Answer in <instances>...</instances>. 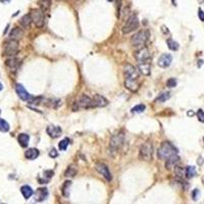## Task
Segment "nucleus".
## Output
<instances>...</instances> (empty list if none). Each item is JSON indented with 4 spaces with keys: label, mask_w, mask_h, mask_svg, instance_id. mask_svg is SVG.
<instances>
[{
    "label": "nucleus",
    "mask_w": 204,
    "mask_h": 204,
    "mask_svg": "<svg viewBox=\"0 0 204 204\" xmlns=\"http://www.w3.org/2000/svg\"><path fill=\"white\" fill-rule=\"evenodd\" d=\"M178 152H179L178 149H177L174 145L167 141H165L160 144L158 150H157V156H158V158L161 160H167L168 157H171L172 155L178 154Z\"/></svg>",
    "instance_id": "f257e3e1"
},
{
    "label": "nucleus",
    "mask_w": 204,
    "mask_h": 204,
    "mask_svg": "<svg viewBox=\"0 0 204 204\" xmlns=\"http://www.w3.org/2000/svg\"><path fill=\"white\" fill-rule=\"evenodd\" d=\"M95 104L93 101V98H90L87 95H81L79 99L74 103L72 106V110L78 111L80 109H89V108H94Z\"/></svg>",
    "instance_id": "f03ea898"
},
{
    "label": "nucleus",
    "mask_w": 204,
    "mask_h": 204,
    "mask_svg": "<svg viewBox=\"0 0 204 204\" xmlns=\"http://www.w3.org/2000/svg\"><path fill=\"white\" fill-rule=\"evenodd\" d=\"M150 33L147 30H142L140 32L136 33L135 35L131 38V44L134 47H144L145 44L149 40Z\"/></svg>",
    "instance_id": "7ed1b4c3"
},
{
    "label": "nucleus",
    "mask_w": 204,
    "mask_h": 204,
    "mask_svg": "<svg viewBox=\"0 0 204 204\" xmlns=\"http://www.w3.org/2000/svg\"><path fill=\"white\" fill-rule=\"evenodd\" d=\"M18 49H20V45H18V41L9 39L6 41L4 45H3V55L12 57L17 54Z\"/></svg>",
    "instance_id": "20e7f679"
},
{
    "label": "nucleus",
    "mask_w": 204,
    "mask_h": 204,
    "mask_svg": "<svg viewBox=\"0 0 204 204\" xmlns=\"http://www.w3.org/2000/svg\"><path fill=\"white\" fill-rule=\"evenodd\" d=\"M134 56L139 64L151 63V54H150V51L147 47H141L135 52Z\"/></svg>",
    "instance_id": "39448f33"
},
{
    "label": "nucleus",
    "mask_w": 204,
    "mask_h": 204,
    "mask_svg": "<svg viewBox=\"0 0 204 204\" xmlns=\"http://www.w3.org/2000/svg\"><path fill=\"white\" fill-rule=\"evenodd\" d=\"M125 142V133L121 131L117 134H114L110 139V143H109V149L110 151L112 152H117L118 149H120L122 144Z\"/></svg>",
    "instance_id": "423d86ee"
},
{
    "label": "nucleus",
    "mask_w": 204,
    "mask_h": 204,
    "mask_svg": "<svg viewBox=\"0 0 204 204\" xmlns=\"http://www.w3.org/2000/svg\"><path fill=\"white\" fill-rule=\"evenodd\" d=\"M139 28V18L136 14L131 15V17L126 21V24L122 29V32L124 34H130L133 31H136Z\"/></svg>",
    "instance_id": "0eeeda50"
},
{
    "label": "nucleus",
    "mask_w": 204,
    "mask_h": 204,
    "mask_svg": "<svg viewBox=\"0 0 204 204\" xmlns=\"http://www.w3.org/2000/svg\"><path fill=\"white\" fill-rule=\"evenodd\" d=\"M153 156V146L151 143H144L139 150V158L144 161H151Z\"/></svg>",
    "instance_id": "6e6552de"
},
{
    "label": "nucleus",
    "mask_w": 204,
    "mask_h": 204,
    "mask_svg": "<svg viewBox=\"0 0 204 204\" xmlns=\"http://www.w3.org/2000/svg\"><path fill=\"white\" fill-rule=\"evenodd\" d=\"M31 17H32L33 22L35 24L37 28H43L45 24V17L44 13L41 9H32L31 10Z\"/></svg>",
    "instance_id": "1a4fd4ad"
},
{
    "label": "nucleus",
    "mask_w": 204,
    "mask_h": 204,
    "mask_svg": "<svg viewBox=\"0 0 204 204\" xmlns=\"http://www.w3.org/2000/svg\"><path fill=\"white\" fill-rule=\"evenodd\" d=\"M124 74L126 79L131 80H138L140 77V72L132 64H125L124 67Z\"/></svg>",
    "instance_id": "9d476101"
},
{
    "label": "nucleus",
    "mask_w": 204,
    "mask_h": 204,
    "mask_svg": "<svg viewBox=\"0 0 204 204\" xmlns=\"http://www.w3.org/2000/svg\"><path fill=\"white\" fill-rule=\"evenodd\" d=\"M15 92H17V96L22 100V101H30V100L33 98L22 84L15 85Z\"/></svg>",
    "instance_id": "9b49d317"
},
{
    "label": "nucleus",
    "mask_w": 204,
    "mask_h": 204,
    "mask_svg": "<svg viewBox=\"0 0 204 204\" xmlns=\"http://www.w3.org/2000/svg\"><path fill=\"white\" fill-rule=\"evenodd\" d=\"M95 168H96V171H97L98 172L101 176H103V178H104L105 180L107 181H111V174H110V172H109V168L108 167H107L106 164L104 163H97L95 165Z\"/></svg>",
    "instance_id": "f8f14e48"
},
{
    "label": "nucleus",
    "mask_w": 204,
    "mask_h": 204,
    "mask_svg": "<svg viewBox=\"0 0 204 204\" xmlns=\"http://www.w3.org/2000/svg\"><path fill=\"white\" fill-rule=\"evenodd\" d=\"M172 56L171 54H167V53H164V54L160 55L158 60H157V64H158V67L165 68V67H168L172 64Z\"/></svg>",
    "instance_id": "ddd939ff"
},
{
    "label": "nucleus",
    "mask_w": 204,
    "mask_h": 204,
    "mask_svg": "<svg viewBox=\"0 0 204 204\" xmlns=\"http://www.w3.org/2000/svg\"><path fill=\"white\" fill-rule=\"evenodd\" d=\"M48 196V190L47 188H39V189H37L36 192H35V195H34V200H35L36 202H42L44 201V200L47 198Z\"/></svg>",
    "instance_id": "4468645a"
},
{
    "label": "nucleus",
    "mask_w": 204,
    "mask_h": 204,
    "mask_svg": "<svg viewBox=\"0 0 204 204\" xmlns=\"http://www.w3.org/2000/svg\"><path fill=\"white\" fill-rule=\"evenodd\" d=\"M46 132L49 135L50 137L55 139V138H58L61 133H62V130H61L60 127H56V126H48L47 129H46Z\"/></svg>",
    "instance_id": "2eb2a0df"
},
{
    "label": "nucleus",
    "mask_w": 204,
    "mask_h": 204,
    "mask_svg": "<svg viewBox=\"0 0 204 204\" xmlns=\"http://www.w3.org/2000/svg\"><path fill=\"white\" fill-rule=\"evenodd\" d=\"M125 87L131 92H137L139 89V83L138 80H131V79H126L125 80Z\"/></svg>",
    "instance_id": "dca6fc26"
},
{
    "label": "nucleus",
    "mask_w": 204,
    "mask_h": 204,
    "mask_svg": "<svg viewBox=\"0 0 204 204\" xmlns=\"http://www.w3.org/2000/svg\"><path fill=\"white\" fill-rule=\"evenodd\" d=\"M179 161H180V157L178 154L172 155L171 157H168V158L165 160V167H167V169L174 168L176 165L178 164Z\"/></svg>",
    "instance_id": "f3484780"
},
{
    "label": "nucleus",
    "mask_w": 204,
    "mask_h": 204,
    "mask_svg": "<svg viewBox=\"0 0 204 204\" xmlns=\"http://www.w3.org/2000/svg\"><path fill=\"white\" fill-rule=\"evenodd\" d=\"M24 37V31L20 28H13L9 33V39L20 41Z\"/></svg>",
    "instance_id": "a211bd4d"
},
{
    "label": "nucleus",
    "mask_w": 204,
    "mask_h": 204,
    "mask_svg": "<svg viewBox=\"0 0 204 204\" xmlns=\"http://www.w3.org/2000/svg\"><path fill=\"white\" fill-rule=\"evenodd\" d=\"M93 101H94L95 107H104V106H106L107 104H108V101H107V99L103 97V96L99 95V94L94 95Z\"/></svg>",
    "instance_id": "6ab92c4d"
},
{
    "label": "nucleus",
    "mask_w": 204,
    "mask_h": 204,
    "mask_svg": "<svg viewBox=\"0 0 204 204\" xmlns=\"http://www.w3.org/2000/svg\"><path fill=\"white\" fill-rule=\"evenodd\" d=\"M21 63V60L17 58V57H10V58L6 59L5 60V65L6 67H8L11 70H15V68H17V67L20 65Z\"/></svg>",
    "instance_id": "aec40b11"
},
{
    "label": "nucleus",
    "mask_w": 204,
    "mask_h": 204,
    "mask_svg": "<svg viewBox=\"0 0 204 204\" xmlns=\"http://www.w3.org/2000/svg\"><path fill=\"white\" fill-rule=\"evenodd\" d=\"M17 141H18V143H20V145L22 146V147L26 148L27 146L29 145V142H30V136H29L28 134L22 133V134L18 135V137H17Z\"/></svg>",
    "instance_id": "412c9836"
},
{
    "label": "nucleus",
    "mask_w": 204,
    "mask_h": 204,
    "mask_svg": "<svg viewBox=\"0 0 204 204\" xmlns=\"http://www.w3.org/2000/svg\"><path fill=\"white\" fill-rule=\"evenodd\" d=\"M25 156H26L27 159L34 160L39 156V151H38V149H36V148H30L25 152Z\"/></svg>",
    "instance_id": "4be33fe9"
},
{
    "label": "nucleus",
    "mask_w": 204,
    "mask_h": 204,
    "mask_svg": "<svg viewBox=\"0 0 204 204\" xmlns=\"http://www.w3.org/2000/svg\"><path fill=\"white\" fill-rule=\"evenodd\" d=\"M32 22H33L32 17H31L30 13H28V14H25L24 17L21 18V20H20V24H21V26L22 27V28L27 29V28H29V27L31 26Z\"/></svg>",
    "instance_id": "5701e85b"
},
{
    "label": "nucleus",
    "mask_w": 204,
    "mask_h": 204,
    "mask_svg": "<svg viewBox=\"0 0 204 204\" xmlns=\"http://www.w3.org/2000/svg\"><path fill=\"white\" fill-rule=\"evenodd\" d=\"M21 192H22V195L24 196V198L28 200L30 197H32V195L34 194V191L33 189L31 188L28 185H26V186H22L21 188Z\"/></svg>",
    "instance_id": "b1692460"
},
{
    "label": "nucleus",
    "mask_w": 204,
    "mask_h": 204,
    "mask_svg": "<svg viewBox=\"0 0 204 204\" xmlns=\"http://www.w3.org/2000/svg\"><path fill=\"white\" fill-rule=\"evenodd\" d=\"M51 2L52 0H39L38 1V4L40 6V9L45 12V11H48L50 6H51Z\"/></svg>",
    "instance_id": "393cba45"
},
{
    "label": "nucleus",
    "mask_w": 204,
    "mask_h": 204,
    "mask_svg": "<svg viewBox=\"0 0 204 204\" xmlns=\"http://www.w3.org/2000/svg\"><path fill=\"white\" fill-rule=\"evenodd\" d=\"M139 72L144 76H149L151 74V63L139 64Z\"/></svg>",
    "instance_id": "a878e982"
},
{
    "label": "nucleus",
    "mask_w": 204,
    "mask_h": 204,
    "mask_svg": "<svg viewBox=\"0 0 204 204\" xmlns=\"http://www.w3.org/2000/svg\"><path fill=\"white\" fill-rule=\"evenodd\" d=\"M72 187V182L71 181H67L64 182L62 185V188H61V192H62V195L64 197H68L70 196V189Z\"/></svg>",
    "instance_id": "bb28decb"
},
{
    "label": "nucleus",
    "mask_w": 204,
    "mask_h": 204,
    "mask_svg": "<svg viewBox=\"0 0 204 204\" xmlns=\"http://www.w3.org/2000/svg\"><path fill=\"white\" fill-rule=\"evenodd\" d=\"M171 98V93L169 92H165V93H161L159 94V96H157L156 99H155V102L156 103H163L165 102L167 100H168Z\"/></svg>",
    "instance_id": "cd10ccee"
},
{
    "label": "nucleus",
    "mask_w": 204,
    "mask_h": 204,
    "mask_svg": "<svg viewBox=\"0 0 204 204\" xmlns=\"http://www.w3.org/2000/svg\"><path fill=\"white\" fill-rule=\"evenodd\" d=\"M167 47L169 50H172V51H177L179 49V43L178 42L174 41L172 39H167Z\"/></svg>",
    "instance_id": "c85d7f7f"
},
{
    "label": "nucleus",
    "mask_w": 204,
    "mask_h": 204,
    "mask_svg": "<svg viewBox=\"0 0 204 204\" xmlns=\"http://www.w3.org/2000/svg\"><path fill=\"white\" fill-rule=\"evenodd\" d=\"M9 124L3 118H0V132H3V133H6L9 131Z\"/></svg>",
    "instance_id": "c756f323"
},
{
    "label": "nucleus",
    "mask_w": 204,
    "mask_h": 204,
    "mask_svg": "<svg viewBox=\"0 0 204 204\" xmlns=\"http://www.w3.org/2000/svg\"><path fill=\"white\" fill-rule=\"evenodd\" d=\"M196 176V168L195 167H187L186 168V177L188 179H192L193 177Z\"/></svg>",
    "instance_id": "7c9ffc66"
},
{
    "label": "nucleus",
    "mask_w": 204,
    "mask_h": 204,
    "mask_svg": "<svg viewBox=\"0 0 204 204\" xmlns=\"http://www.w3.org/2000/svg\"><path fill=\"white\" fill-rule=\"evenodd\" d=\"M68 144H70V139H68V138H64L63 140H61L58 143L59 150H61V151H64V150L67 148Z\"/></svg>",
    "instance_id": "2f4dec72"
},
{
    "label": "nucleus",
    "mask_w": 204,
    "mask_h": 204,
    "mask_svg": "<svg viewBox=\"0 0 204 204\" xmlns=\"http://www.w3.org/2000/svg\"><path fill=\"white\" fill-rule=\"evenodd\" d=\"M145 109H146V106L144 104H138L132 108V112L133 113H142V112H144Z\"/></svg>",
    "instance_id": "473e14b6"
},
{
    "label": "nucleus",
    "mask_w": 204,
    "mask_h": 204,
    "mask_svg": "<svg viewBox=\"0 0 204 204\" xmlns=\"http://www.w3.org/2000/svg\"><path fill=\"white\" fill-rule=\"evenodd\" d=\"M175 172H176V175L179 177V178H183V177L186 175V169H184L183 167L176 165V167H175Z\"/></svg>",
    "instance_id": "72a5a7b5"
},
{
    "label": "nucleus",
    "mask_w": 204,
    "mask_h": 204,
    "mask_svg": "<svg viewBox=\"0 0 204 204\" xmlns=\"http://www.w3.org/2000/svg\"><path fill=\"white\" fill-rule=\"evenodd\" d=\"M76 174H77L76 168L74 167H70L67 169V172H65V177L67 178H72V177L76 176Z\"/></svg>",
    "instance_id": "f704fd0d"
},
{
    "label": "nucleus",
    "mask_w": 204,
    "mask_h": 204,
    "mask_svg": "<svg viewBox=\"0 0 204 204\" xmlns=\"http://www.w3.org/2000/svg\"><path fill=\"white\" fill-rule=\"evenodd\" d=\"M177 85H178V81L174 78H171L167 81V87L168 88H175Z\"/></svg>",
    "instance_id": "c9c22d12"
},
{
    "label": "nucleus",
    "mask_w": 204,
    "mask_h": 204,
    "mask_svg": "<svg viewBox=\"0 0 204 204\" xmlns=\"http://www.w3.org/2000/svg\"><path fill=\"white\" fill-rule=\"evenodd\" d=\"M197 117L200 122H204V111L202 109H199L197 111Z\"/></svg>",
    "instance_id": "e433bc0d"
},
{
    "label": "nucleus",
    "mask_w": 204,
    "mask_h": 204,
    "mask_svg": "<svg viewBox=\"0 0 204 204\" xmlns=\"http://www.w3.org/2000/svg\"><path fill=\"white\" fill-rule=\"evenodd\" d=\"M131 17L130 15V7H125L124 9V20L127 21Z\"/></svg>",
    "instance_id": "4c0bfd02"
},
{
    "label": "nucleus",
    "mask_w": 204,
    "mask_h": 204,
    "mask_svg": "<svg viewBox=\"0 0 204 204\" xmlns=\"http://www.w3.org/2000/svg\"><path fill=\"white\" fill-rule=\"evenodd\" d=\"M49 156L52 157V158H55V157L58 156V152H57L54 148H52L51 150H50V152H49Z\"/></svg>",
    "instance_id": "58836bf2"
},
{
    "label": "nucleus",
    "mask_w": 204,
    "mask_h": 204,
    "mask_svg": "<svg viewBox=\"0 0 204 204\" xmlns=\"http://www.w3.org/2000/svg\"><path fill=\"white\" fill-rule=\"evenodd\" d=\"M53 175H54V172H53L52 171H45L44 172V177H46L48 180L49 179H51L52 177H53Z\"/></svg>",
    "instance_id": "ea45409f"
},
{
    "label": "nucleus",
    "mask_w": 204,
    "mask_h": 204,
    "mask_svg": "<svg viewBox=\"0 0 204 204\" xmlns=\"http://www.w3.org/2000/svg\"><path fill=\"white\" fill-rule=\"evenodd\" d=\"M198 17H199V18H200V21L204 22V12H203V10H202L201 8L198 9Z\"/></svg>",
    "instance_id": "a19ab883"
},
{
    "label": "nucleus",
    "mask_w": 204,
    "mask_h": 204,
    "mask_svg": "<svg viewBox=\"0 0 204 204\" xmlns=\"http://www.w3.org/2000/svg\"><path fill=\"white\" fill-rule=\"evenodd\" d=\"M197 195H199V190L195 189V190L193 191V193H192V197H193L194 200L197 199Z\"/></svg>",
    "instance_id": "79ce46f5"
},
{
    "label": "nucleus",
    "mask_w": 204,
    "mask_h": 204,
    "mask_svg": "<svg viewBox=\"0 0 204 204\" xmlns=\"http://www.w3.org/2000/svg\"><path fill=\"white\" fill-rule=\"evenodd\" d=\"M197 162H198V164H202L203 163V158L201 156H199V158H198V160H197Z\"/></svg>",
    "instance_id": "37998d69"
},
{
    "label": "nucleus",
    "mask_w": 204,
    "mask_h": 204,
    "mask_svg": "<svg viewBox=\"0 0 204 204\" xmlns=\"http://www.w3.org/2000/svg\"><path fill=\"white\" fill-rule=\"evenodd\" d=\"M187 114L189 115V117H192V115H194V112H193V111H188Z\"/></svg>",
    "instance_id": "c03bdc74"
},
{
    "label": "nucleus",
    "mask_w": 204,
    "mask_h": 204,
    "mask_svg": "<svg viewBox=\"0 0 204 204\" xmlns=\"http://www.w3.org/2000/svg\"><path fill=\"white\" fill-rule=\"evenodd\" d=\"M2 3H8V2H10V0H0Z\"/></svg>",
    "instance_id": "a18cd8bd"
},
{
    "label": "nucleus",
    "mask_w": 204,
    "mask_h": 204,
    "mask_svg": "<svg viewBox=\"0 0 204 204\" xmlns=\"http://www.w3.org/2000/svg\"><path fill=\"white\" fill-rule=\"evenodd\" d=\"M3 90V85L0 83V91H2Z\"/></svg>",
    "instance_id": "49530a36"
},
{
    "label": "nucleus",
    "mask_w": 204,
    "mask_h": 204,
    "mask_svg": "<svg viewBox=\"0 0 204 204\" xmlns=\"http://www.w3.org/2000/svg\"><path fill=\"white\" fill-rule=\"evenodd\" d=\"M198 2H199V3H203L204 0H198Z\"/></svg>",
    "instance_id": "de8ad7c7"
},
{
    "label": "nucleus",
    "mask_w": 204,
    "mask_h": 204,
    "mask_svg": "<svg viewBox=\"0 0 204 204\" xmlns=\"http://www.w3.org/2000/svg\"><path fill=\"white\" fill-rule=\"evenodd\" d=\"M202 182L204 183V177H203V178H202Z\"/></svg>",
    "instance_id": "09e8293b"
},
{
    "label": "nucleus",
    "mask_w": 204,
    "mask_h": 204,
    "mask_svg": "<svg viewBox=\"0 0 204 204\" xmlns=\"http://www.w3.org/2000/svg\"><path fill=\"white\" fill-rule=\"evenodd\" d=\"M57 1H63V0H57Z\"/></svg>",
    "instance_id": "8fccbe9b"
},
{
    "label": "nucleus",
    "mask_w": 204,
    "mask_h": 204,
    "mask_svg": "<svg viewBox=\"0 0 204 204\" xmlns=\"http://www.w3.org/2000/svg\"><path fill=\"white\" fill-rule=\"evenodd\" d=\"M0 113H1V110H0Z\"/></svg>",
    "instance_id": "3c124183"
},
{
    "label": "nucleus",
    "mask_w": 204,
    "mask_h": 204,
    "mask_svg": "<svg viewBox=\"0 0 204 204\" xmlns=\"http://www.w3.org/2000/svg\"><path fill=\"white\" fill-rule=\"evenodd\" d=\"M109 1H111V0H109Z\"/></svg>",
    "instance_id": "603ef678"
},
{
    "label": "nucleus",
    "mask_w": 204,
    "mask_h": 204,
    "mask_svg": "<svg viewBox=\"0 0 204 204\" xmlns=\"http://www.w3.org/2000/svg\"><path fill=\"white\" fill-rule=\"evenodd\" d=\"M203 140H204V138H203Z\"/></svg>",
    "instance_id": "864d4df0"
}]
</instances>
